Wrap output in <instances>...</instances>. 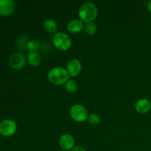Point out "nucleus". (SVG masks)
<instances>
[{
  "mask_svg": "<svg viewBox=\"0 0 151 151\" xmlns=\"http://www.w3.org/2000/svg\"><path fill=\"white\" fill-rule=\"evenodd\" d=\"M98 9L92 2H84L81 4L78 10V16L82 22L88 23L91 22L97 18Z\"/></svg>",
  "mask_w": 151,
  "mask_h": 151,
  "instance_id": "f257e3e1",
  "label": "nucleus"
},
{
  "mask_svg": "<svg viewBox=\"0 0 151 151\" xmlns=\"http://www.w3.org/2000/svg\"><path fill=\"white\" fill-rule=\"evenodd\" d=\"M47 78L51 83L58 86L66 83L69 80V75L66 69L57 66L49 71Z\"/></svg>",
  "mask_w": 151,
  "mask_h": 151,
  "instance_id": "f03ea898",
  "label": "nucleus"
},
{
  "mask_svg": "<svg viewBox=\"0 0 151 151\" xmlns=\"http://www.w3.org/2000/svg\"><path fill=\"white\" fill-rule=\"evenodd\" d=\"M52 42L56 48L64 51L70 48L72 45V38L65 32H58L53 35Z\"/></svg>",
  "mask_w": 151,
  "mask_h": 151,
  "instance_id": "7ed1b4c3",
  "label": "nucleus"
},
{
  "mask_svg": "<svg viewBox=\"0 0 151 151\" xmlns=\"http://www.w3.org/2000/svg\"><path fill=\"white\" fill-rule=\"evenodd\" d=\"M70 116L75 121L84 122L88 119V111L81 104H75L70 109Z\"/></svg>",
  "mask_w": 151,
  "mask_h": 151,
  "instance_id": "20e7f679",
  "label": "nucleus"
},
{
  "mask_svg": "<svg viewBox=\"0 0 151 151\" xmlns=\"http://www.w3.org/2000/svg\"><path fill=\"white\" fill-rule=\"evenodd\" d=\"M17 131V125L12 119H6L0 122V134L2 137H10Z\"/></svg>",
  "mask_w": 151,
  "mask_h": 151,
  "instance_id": "39448f33",
  "label": "nucleus"
},
{
  "mask_svg": "<svg viewBox=\"0 0 151 151\" xmlns=\"http://www.w3.org/2000/svg\"><path fill=\"white\" fill-rule=\"evenodd\" d=\"M16 9V3L13 0H0V16H8L13 14Z\"/></svg>",
  "mask_w": 151,
  "mask_h": 151,
  "instance_id": "423d86ee",
  "label": "nucleus"
},
{
  "mask_svg": "<svg viewBox=\"0 0 151 151\" xmlns=\"http://www.w3.org/2000/svg\"><path fill=\"white\" fill-rule=\"evenodd\" d=\"M26 64V58L21 53H14L9 58V65L14 69H22Z\"/></svg>",
  "mask_w": 151,
  "mask_h": 151,
  "instance_id": "0eeeda50",
  "label": "nucleus"
},
{
  "mask_svg": "<svg viewBox=\"0 0 151 151\" xmlns=\"http://www.w3.org/2000/svg\"><path fill=\"white\" fill-rule=\"evenodd\" d=\"M58 143L60 147L63 150L68 151L71 150L75 147V139L71 134H62L58 140Z\"/></svg>",
  "mask_w": 151,
  "mask_h": 151,
  "instance_id": "6e6552de",
  "label": "nucleus"
},
{
  "mask_svg": "<svg viewBox=\"0 0 151 151\" xmlns=\"http://www.w3.org/2000/svg\"><path fill=\"white\" fill-rule=\"evenodd\" d=\"M81 69H82V64L78 59H71L66 65V70L69 76L71 77H76L77 75H79Z\"/></svg>",
  "mask_w": 151,
  "mask_h": 151,
  "instance_id": "1a4fd4ad",
  "label": "nucleus"
},
{
  "mask_svg": "<svg viewBox=\"0 0 151 151\" xmlns=\"http://www.w3.org/2000/svg\"><path fill=\"white\" fill-rule=\"evenodd\" d=\"M135 109L140 114L147 113L151 109L150 101L147 98L139 99L136 103Z\"/></svg>",
  "mask_w": 151,
  "mask_h": 151,
  "instance_id": "9d476101",
  "label": "nucleus"
},
{
  "mask_svg": "<svg viewBox=\"0 0 151 151\" xmlns=\"http://www.w3.org/2000/svg\"><path fill=\"white\" fill-rule=\"evenodd\" d=\"M66 28L72 33H78L84 29L83 22L81 19H72L67 24Z\"/></svg>",
  "mask_w": 151,
  "mask_h": 151,
  "instance_id": "9b49d317",
  "label": "nucleus"
},
{
  "mask_svg": "<svg viewBox=\"0 0 151 151\" xmlns=\"http://www.w3.org/2000/svg\"><path fill=\"white\" fill-rule=\"evenodd\" d=\"M43 26H44V29L47 32L52 33L55 32L58 29L57 23L55 20L52 19H47L44 20V23H43Z\"/></svg>",
  "mask_w": 151,
  "mask_h": 151,
  "instance_id": "f8f14e48",
  "label": "nucleus"
},
{
  "mask_svg": "<svg viewBox=\"0 0 151 151\" xmlns=\"http://www.w3.org/2000/svg\"><path fill=\"white\" fill-rule=\"evenodd\" d=\"M27 60L32 66H37L41 63V55L38 52H29L27 55Z\"/></svg>",
  "mask_w": 151,
  "mask_h": 151,
  "instance_id": "ddd939ff",
  "label": "nucleus"
},
{
  "mask_svg": "<svg viewBox=\"0 0 151 151\" xmlns=\"http://www.w3.org/2000/svg\"><path fill=\"white\" fill-rule=\"evenodd\" d=\"M97 25L93 22H88L84 24V30L86 33L88 34V35H93L96 32H97Z\"/></svg>",
  "mask_w": 151,
  "mask_h": 151,
  "instance_id": "4468645a",
  "label": "nucleus"
},
{
  "mask_svg": "<svg viewBox=\"0 0 151 151\" xmlns=\"http://www.w3.org/2000/svg\"><path fill=\"white\" fill-rule=\"evenodd\" d=\"M40 47V44L35 40H29L27 45V49L29 50V52H38Z\"/></svg>",
  "mask_w": 151,
  "mask_h": 151,
  "instance_id": "2eb2a0df",
  "label": "nucleus"
},
{
  "mask_svg": "<svg viewBox=\"0 0 151 151\" xmlns=\"http://www.w3.org/2000/svg\"><path fill=\"white\" fill-rule=\"evenodd\" d=\"M65 89L69 93H74L78 89V85L77 83L74 80H69L66 83L64 84Z\"/></svg>",
  "mask_w": 151,
  "mask_h": 151,
  "instance_id": "dca6fc26",
  "label": "nucleus"
},
{
  "mask_svg": "<svg viewBox=\"0 0 151 151\" xmlns=\"http://www.w3.org/2000/svg\"><path fill=\"white\" fill-rule=\"evenodd\" d=\"M88 121L92 125H97L100 122V116L96 114H91L88 116Z\"/></svg>",
  "mask_w": 151,
  "mask_h": 151,
  "instance_id": "f3484780",
  "label": "nucleus"
},
{
  "mask_svg": "<svg viewBox=\"0 0 151 151\" xmlns=\"http://www.w3.org/2000/svg\"><path fill=\"white\" fill-rule=\"evenodd\" d=\"M70 151H86L82 146H75Z\"/></svg>",
  "mask_w": 151,
  "mask_h": 151,
  "instance_id": "a211bd4d",
  "label": "nucleus"
},
{
  "mask_svg": "<svg viewBox=\"0 0 151 151\" xmlns=\"http://www.w3.org/2000/svg\"><path fill=\"white\" fill-rule=\"evenodd\" d=\"M147 10H148L150 12H151V1H149V2L147 3Z\"/></svg>",
  "mask_w": 151,
  "mask_h": 151,
  "instance_id": "6ab92c4d",
  "label": "nucleus"
}]
</instances>
